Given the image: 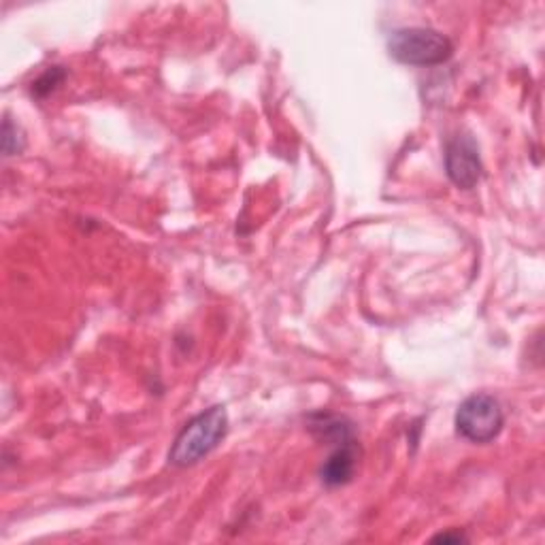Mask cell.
<instances>
[{"label":"cell","instance_id":"4","mask_svg":"<svg viewBox=\"0 0 545 545\" xmlns=\"http://www.w3.org/2000/svg\"><path fill=\"white\" fill-rule=\"evenodd\" d=\"M445 171L452 184L460 190H471L480 184L484 167L480 158V147L469 135L454 137L445 147Z\"/></svg>","mask_w":545,"mask_h":545},{"label":"cell","instance_id":"2","mask_svg":"<svg viewBox=\"0 0 545 545\" xmlns=\"http://www.w3.org/2000/svg\"><path fill=\"white\" fill-rule=\"evenodd\" d=\"M388 52L409 66H437L452 58L454 45L433 28H401L392 32Z\"/></svg>","mask_w":545,"mask_h":545},{"label":"cell","instance_id":"9","mask_svg":"<svg viewBox=\"0 0 545 545\" xmlns=\"http://www.w3.org/2000/svg\"><path fill=\"white\" fill-rule=\"evenodd\" d=\"M433 541H443V543H460V541H465V535H462V533H441V535H437Z\"/></svg>","mask_w":545,"mask_h":545},{"label":"cell","instance_id":"3","mask_svg":"<svg viewBox=\"0 0 545 545\" xmlns=\"http://www.w3.org/2000/svg\"><path fill=\"white\" fill-rule=\"evenodd\" d=\"M505 414L490 394H473L456 411V431L471 443H490L503 431Z\"/></svg>","mask_w":545,"mask_h":545},{"label":"cell","instance_id":"5","mask_svg":"<svg viewBox=\"0 0 545 545\" xmlns=\"http://www.w3.org/2000/svg\"><path fill=\"white\" fill-rule=\"evenodd\" d=\"M356 467H358V443L356 441L341 443L333 450V454L326 458V462L320 469V477L328 488L343 486L352 480Z\"/></svg>","mask_w":545,"mask_h":545},{"label":"cell","instance_id":"8","mask_svg":"<svg viewBox=\"0 0 545 545\" xmlns=\"http://www.w3.org/2000/svg\"><path fill=\"white\" fill-rule=\"evenodd\" d=\"M66 77V71L62 69V66H54V69H49L45 71L35 84H32V94L39 96V98H45L47 94H52L62 81Z\"/></svg>","mask_w":545,"mask_h":545},{"label":"cell","instance_id":"7","mask_svg":"<svg viewBox=\"0 0 545 545\" xmlns=\"http://www.w3.org/2000/svg\"><path fill=\"white\" fill-rule=\"evenodd\" d=\"M26 147V137L24 130L20 128V124H15L9 115L3 122V154L7 158L22 154V150Z\"/></svg>","mask_w":545,"mask_h":545},{"label":"cell","instance_id":"6","mask_svg":"<svg viewBox=\"0 0 545 545\" xmlns=\"http://www.w3.org/2000/svg\"><path fill=\"white\" fill-rule=\"evenodd\" d=\"M309 431L316 435L318 439L333 443L335 448L341 443L356 441L352 424L345 418H341V416L326 414V411H320V414L309 416Z\"/></svg>","mask_w":545,"mask_h":545},{"label":"cell","instance_id":"1","mask_svg":"<svg viewBox=\"0 0 545 545\" xmlns=\"http://www.w3.org/2000/svg\"><path fill=\"white\" fill-rule=\"evenodd\" d=\"M228 431V414L222 405L194 416L175 437L169 462L173 467H192L218 448Z\"/></svg>","mask_w":545,"mask_h":545}]
</instances>
